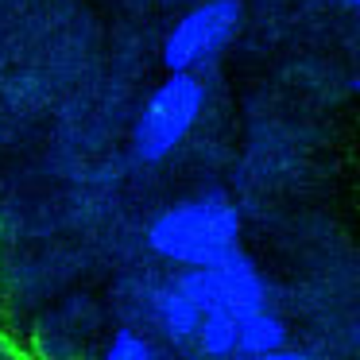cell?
Wrapping results in <instances>:
<instances>
[{
	"label": "cell",
	"instance_id": "6da1fadb",
	"mask_svg": "<svg viewBox=\"0 0 360 360\" xmlns=\"http://www.w3.org/2000/svg\"><path fill=\"white\" fill-rule=\"evenodd\" d=\"M236 236H240V217L217 194L174 205V210L159 213L148 229L151 248L186 267L217 264L221 256H229L236 248Z\"/></svg>",
	"mask_w": 360,
	"mask_h": 360
},
{
	"label": "cell",
	"instance_id": "7a4b0ae2",
	"mask_svg": "<svg viewBox=\"0 0 360 360\" xmlns=\"http://www.w3.org/2000/svg\"><path fill=\"white\" fill-rule=\"evenodd\" d=\"M202 101H205L202 82L190 78V70H171V78L148 97L140 120H136V132H132L136 155L143 163H159L163 155H171L194 128Z\"/></svg>",
	"mask_w": 360,
	"mask_h": 360
},
{
	"label": "cell",
	"instance_id": "3957f363",
	"mask_svg": "<svg viewBox=\"0 0 360 360\" xmlns=\"http://www.w3.org/2000/svg\"><path fill=\"white\" fill-rule=\"evenodd\" d=\"M174 287L198 306V310H225L236 321L248 314L264 310V283H259L256 267L248 264V256H240V248H233L229 256H221L217 264H194Z\"/></svg>",
	"mask_w": 360,
	"mask_h": 360
},
{
	"label": "cell",
	"instance_id": "277c9868",
	"mask_svg": "<svg viewBox=\"0 0 360 360\" xmlns=\"http://www.w3.org/2000/svg\"><path fill=\"white\" fill-rule=\"evenodd\" d=\"M240 0H210V4H198L194 12H186L163 43L167 70H194L198 63L213 58L233 39V32L240 27Z\"/></svg>",
	"mask_w": 360,
	"mask_h": 360
},
{
	"label": "cell",
	"instance_id": "5b68a950",
	"mask_svg": "<svg viewBox=\"0 0 360 360\" xmlns=\"http://www.w3.org/2000/svg\"><path fill=\"white\" fill-rule=\"evenodd\" d=\"M283 337H287L283 321L271 318L267 310H256V314H248V318L236 321V349L240 352H256V356H264V352L275 349V345H283Z\"/></svg>",
	"mask_w": 360,
	"mask_h": 360
},
{
	"label": "cell",
	"instance_id": "8992f818",
	"mask_svg": "<svg viewBox=\"0 0 360 360\" xmlns=\"http://www.w3.org/2000/svg\"><path fill=\"white\" fill-rule=\"evenodd\" d=\"M155 314H159V321H163V329L171 337H190L198 329V321H202V310H198L194 302H190L186 295H182L179 287H167V290H159L155 295Z\"/></svg>",
	"mask_w": 360,
	"mask_h": 360
},
{
	"label": "cell",
	"instance_id": "52a82bcc",
	"mask_svg": "<svg viewBox=\"0 0 360 360\" xmlns=\"http://www.w3.org/2000/svg\"><path fill=\"white\" fill-rule=\"evenodd\" d=\"M194 333L202 337V349L210 352V356H229V352H236V318L225 310H205Z\"/></svg>",
	"mask_w": 360,
	"mask_h": 360
},
{
	"label": "cell",
	"instance_id": "ba28073f",
	"mask_svg": "<svg viewBox=\"0 0 360 360\" xmlns=\"http://www.w3.org/2000/svg\"><path fill=\"white\" fill-rule=\"evenodd\" d=\"M148 356H155V349L148 341H140L136 333H128V329L109 345V360H148Z\"/></svg>",
	"mask_w": 360,
	"mask_h": 360
},
{
	"label": "cell",
	"instance_id": "9c48e42d",
	"mask_svg": "<svg viewBox=\"0 0 360 360\" xmlns=\"http://www.w3.org/2000/svg\"><path fill=\"white\" fill-rule=\"evenodd\" d=\"M345 4H349V8H356V4H360V0H345Z\"/></svg>",
	"mask_w": 360,
	"mask_h": 360
}]
</instances>
